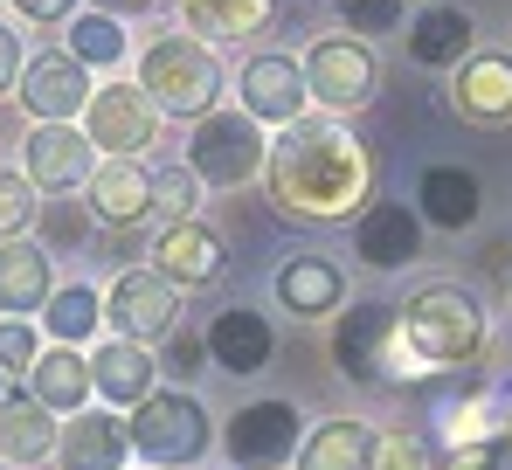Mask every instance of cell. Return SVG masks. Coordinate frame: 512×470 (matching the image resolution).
<instances>
[{
    "label": "cell",
    "mask_w": 512,
    "mask_h": 470,
    "mask_svg": "<svg viewBox=\"0 0 512 470\" xmlns=\"http://www.w3.org/2000/svg\"><path fill=\"white\" fill-rule=\"evenodd\" d=\"M104 318L118 325V339H173V318H180V284L167 270H118V284L104 291Z\"/></svg>",
    "instance_id": "9c48e42d"
},
{
    "label": "cell",
    "mask_w": 512,
    "mask_h": 470,
    "mask_svg": "<svg viewBox=\"0 0 512 470\" xmlns=\"http://www.w3.org/2000/svg\"><path fill=\"white\" fill-rule=\"evenodd\" d=\"M125 450H132V429H125L118 415H97V408H77V422H70L63 443H56L63 470H118Z\"/></svg>",
    "instance_id": "cb8c5ba5"
},
{
    "label": "cell",
    "mask_w": 512,
    "mask_h": 470,
    "mask_svg": "<svg viewBox=\"0 0 512 470\" xmlns=\"http://www.w3.org/2000/svg\"><path fill=\"white\" fill-rule=\"evenodd\" d=\"M208 353H215L222 374H263L270 353H277V332H270V318H263V312L229 305V312L208 325Z\"/></svg>",
    "instance_id": "d6986e66"
},
{
    "label": "cell",
    "mask_w": 512,
    "mask_h": 470,
    "mask_svg": "<svg viewBox=\"0 0 512 470\" xmlns=\"http://www.w3.org/2000/svg\"><path fill=\"white\" fill-rule=\"evenodd\" d=\"M263 118L250 111H208V118H194V153L187 166L208 180V187H243L250 173H263Z\"/></svg>",
    "instance_id": "5b68a950"
},
{
    "label": "cell",
    "mask_w": 512,
    "mask_h": 470,
    "mask_svg": "<svg viewBox=\"0 0 512 470\" xmlns=\"http://www.w3.org/2000/svg\"><path fill=\"white\" fill-rule=\"evenodd\" d=\"M277 305L291 318H333L346 305V277L333 256H291L277 270Z\"/></svg>",
    "instance_id": "ffe728a7"
},
{
    "label": "cell",
    "mask_w": 512,
    "mask_h": 470,
    "mask_svg": "<svg viewBox=\"0 0 512 470\" xmlns=\"http://www.w3.org/2000/svg\"><path fill=\"white\" fill-rule=\"evenodd\" d=\"M153 263L167 270L180 291H208V284L229 270V249H222V235L208 229V222L180 215V222H167V229H160V242H153Z\"/></svg>",
    "instance_id": "9a60e30c"
},
{
    "label": "cell",
    "mask_w": 512,
    "mask_h": 470,
    "mask_svg": "<svg viewBox=\"0 0 512 470\" xmlns=\"http://www.w3.org/2000/svg\"><path fill=\"white\" fill-rule=\"evenodd\" d=\"M201 187H208V180H201L194 166H160V173H153V208H167L173 222H180V215H194Z\"/></svg>",
    "instance_id": "1f68e13d"
},
{
    "label": "cell",
    "mask_w": 512,
    "mask_h": 470,
    "mask_svg": "<svg viewBox=\"0 0 512 470\" xmlns=\"http://www.w3.org/2000/svg\"><path fill=\"white\" fill-rule=\"evenodd\" d=\"M263 194L284 222H305V229L360 222L374 201V153L360 132L340 125V111L291 118L277 125V146L263 159Z\"/></svg>",
    "instance_id": "6da1fadb"
},
{
    "label": "cell",
    "mask_w": 512,
    "mask_h": 470,
    "mask_svg": "<svg viewBox=\"0 0 512 470\" xmlns=\"http://www.w3.org/2000/svg\"><path fill=\"white\" fill-rule=\"evenodd\" d=\"M84 187H90V208H97L111 229H132V222L153 215V173L139 166V153H111Z\"/></svg>",
    "instance_id": "e0dca14e"
},
{
    "label": "cell",
    "mask_w": 512,
    "mask_h": 470,
    "mask_svg": "<svg viewBox=\"0 0 512 470\" xmlns=\"http://www.w3.org/2000/svg\"><path fill=\"white\" fill-rule=\"evenodd\" d=\"M236 97L263 125H291V118H305L312 83H305V63H291V56H250L236 77Z\"/></svg>",
    "instance_id": "5bb4252c"
},
{
    "label": "cell",
    "mask_w": 512,
    "mask_h": 470,
    "mask_svg": "<svg viewBox=\"0 0 512 470\" xmlns=\"http://www.w3.org/2000/svg\"><path fill=\"white\" fill-rule=\"evenodd\" d=\"M381 470H443V464L416 429H402V436H381Z\"/></svg>",
    "instance_id": "e575fe53"
},
{
    "label": "cell",
    "mask_w": 512,
    "mask_h": 470,
    "mask_svg": "<svg viewBox=\"0 0 512 470\" xmlns=\"http://www.w3.org/2000/svg\"><path fill=\"white\" fill-rule=\"evenodd\" d=\"M305 83L326 111H367L381 97V63H374L367 35H326L305 49Z\"/></svg>",
    "instance_id": "8992f818"
},
{
    "label": "cell",
    "mask_w": 512,
    "mask_h": 470,
    "mask_svg": "<svg viewBox=\"0 0 512 470\" xmlns=\"http://www.w3.org/2000/svg\"><path fill=\"white\" fill-rule=\"evenodd\" d=\"M346 35H395L402 28V0H340Z\"/></svg>",
    "instance_id": "d6a6232c"
},
{
    "label": "cell",
    "mask_w": 512,
    "mask_h": 470,
    "mask_svg": "<svg viewBox=\"0 0 512 470\" xmlns=\"http://www.w3.org/2000/svg\"><path fill=\"white\" fill-rule=\"evenodd\" d=\"M90 173H97V139H90V132H70V118L28 132V180H35V187L70 194V187H84Z\"/></svg>",
    "instance_id": "2e32d148"
},
{
    "label": "cell",
    "mask_w": 512,
    "mask_h": 470,
    "mask_svg": "<svg viewBox=\"0 0 512 470\" xmlns=\"http://www.w3.org/2000/svg\"><path fill=\"white\" fill-rule=\"evenodd\" d=\"M35 360H42L35 325H28V318H7V325H0V367H7V374H28Z\"/></svg>",
    "instance_id": "d590c367"
},
{
    "label": "cell",
    "mask_w": 512,
    "mask_h": 470,
    "mask_svg": "<svg viewBox=\"0 0 512 470\" xmlns=\"http://www.w3.org/2000/svg\"><path fill=\"white\" fill-rule=\"evenodd\" d=\"M42 229H49V249H70V242H84V235H90V215H84V208H56Z\"/></svg>",
    "instance_id": "f35d334b"
},
{
    "label": "cell",
    "mask_w": 512,
    "mask_h": 470,
    "mask_svg": "<svg viewBox=\"0 0 512 470\" xmlns=\"http://www.w3.org/2000/svg\"><path fill=\"white\" fill-rule=\"evenodd\" d=\"M14 7H21L28 21H63V14H70L77 0H14Z\"/></svg>",
    "instance_id": "60d3db41"
},
{
    "label": "cell",
    "mask_w": 512,
    "mask_h": 470,
    "mask_svg": "<svg viewBox=\"0 0 512 470\" xmlns=\"http://www.w3.org/2000/svg\"><path fill=\"white\" fill-rule=\"evenodd\" d=\"M14 77H21V42H14V28H0V97L14 90Z\"/></svg>",
    "instance_id": "ab89813d"
},
{
    "label": "cell",
    "mask_w": 512,
    "mask_h": 470,
    "mask_svg": "<svg viewBox=\"0 0 512 470\" xmlns=\"http://www.w3.org/2000/svg\"><path fill=\"white\" fill-rule=\"evenodd\" d=\"M395 339H402V305H353V312H340L333 360L346 381L381 388V381H395Z\"/></svg>",
    "instance_id": "ba28073f"
},
{
    "label": "cell",
    "mask_w": 512,
    "mask_h": 470,
    "mask_svg": "<svg viewBox=\"0 0 512 470\" xmlns=\"http://www.w3.org/2000/svg\"><path fill=\"white\" fill-rule=\"evenodd\" d=\"M429 422H436V436H443L450 450H471V443H506V429H512V394L499 388V381L464 374V381H450V388L436 394Z\"/></svg>",
    "instance_id": "52a82bcc"
},
{
    "label": "cell",
    "mask_w": 512,
    "mask_h": 470,
    "mask_svg": "<svg viewBox=\"0 0 512 470\" xmlns=\"http://www.w3.org/2000/svg\"><path fill=\"white\" fill-rule=\"evenodd\" d=\"M97 318H104V298H97L90 284H70V291L49 298V332H56V339H90Z\"/></svg>",
    "instance_id": "f546056e"
},
{
    "label": "cell",
    "mask_w": 512,
    "mask_h": 470,
    "mask_svg": "<svg viewBox=\"0 0 512 470\" xmlns=\"http://www.w3.org/2000/svg\"><path fill=\"white\" fill-rule=\"evenodd\" d=\"M28 187H35L28 173H0V242L28 229V215H35V194Z\"/></svg>",
    "instance_id": "836d02e7"
},
{
    "label": "cell",
    "mask_w": 512,
    "mask_h": 470,
    "mask_svg": "<svg viewBox=\"0 0 512 470\" xmlns=\"http://www.w3.org/2000/svg\"><path fill=\"white\" fill-rule=\"evenodd\" d=\"M56 450V422L42 394H0V457L7 464H35Z\"/></svg>",
    "instance_id": "484cf974"
},
{
    "label": "cell",
    "mask_w": 512,
    "mask_h": 470,
    "mask_svg": "<svg viewBox=\"0 0 512 470\" xmlns=\"http://www.w3.org/2000/svg\"><path fill=\"white\" fill-rule=\"evenodd\" d=\"M90 374H97V394H104V401H125V408H139V401L153 394V374H160V360L146 353V339H111V346L90 360Z\"/></svg>",
    "instance_id": "4316f807"
},
{
    "label": "cell",
    "mask_w": 512,
    "mask_h": 470,
    "mask_svg": "<svg viewBox=\"0 0 512 470\" xmlns=\"http://www.w3.org/2000/svg\"><path fill=\"white\" fill-rule=\"evenodd\" d=\"M208 360H215V353H208V339H194V332H173V346H167V374L194 381V374H201Z\"/></svg>",
    "instance_id": "8d00e7d4"
},
{
    "label": "cell",
    "mask_w": 512,
    "mask_h": 470,
    "mask_svg": "<svg viewBox=\"0 0 512 470\" xmlns=\"http://www.w3.org/2000/svg\"><path fill=\"white\" fill-rule=\"evenodd\" d=\"M139 83L153 90V104L173 118H208L215 97H222V63L201 35H160L146 56H139Z\"/></svg>",
    "instance_id": "3957f363"
},
{
    "label": "cell",
    "mask_w": 512,
    "mask_h": 470,
    "mask_svg": "<svg viewBox=\"0 0 512 470\" xmlns=\"http://www.w3.org/2000/svg\"><path fill=\"white\" fill-rule=\"evenodd\" d=\"M125 429H132V450L160 470H180V464L208 457V408L194 394H146Z\"/></svg>",
    "instance_id": "277c9868"
},
{
    "label": "cell",
    "mask_w": 512,
    "mask_h": 470,
    "mask_svg": "<svg viewBox=\"0 0 512 470\" xmlns=\"http://www.w3.org/2000/svg\"><path fill=\"white\" fill-rule=\"evenodd\" d=\"M298 408L291 401H250L229 415V457L243 470H277L291 450H298Z\"/></svg>",
    "instance_id": "4fadbf2b"
},
{
    "label": "cell",
    "mask_w": 512,
    "mask_h": 470,
    "mask_svg": "<svg viewBox=\"0 0 512 470\" xmlns=\"http://www.w3.org/2000/svg\"><path fill=\"white\" fill-rule=\"evenodd\" d=\"M84 132L104 153H146L153 132H160V104H153L146 83H104L84 104Z\"/></svg>",
    "instance_id": "30bf717a"
},
{
    "label": "cell",
    "mask_w": 512,
    "mask_h": 470,
    "mask_svg": "<svg viewBox=\"0 0 512 470\" xmlns=\"http://www.w3.org/2000/svg\"><path fill=\"white\" fill-rule=\"evenodd\" d=\"M70 56H84L90 70L118 63V56H125V35H118V21H111V14H84V21L70 28Z\"/></svg>",
    "instance_id": "4dcf8cb0"
},
{
    "label": "cell",
    "mask_w": 512,
    "mask_h": 470,
    "mask_svg": "<svg viewBox=\"0 0 512 470\" xmlns=\"http://www.w3.org/2000/svg\"><path fill=\"white\" fill-rule=\"evenodd\" d=\"M0 381H7V367H0ZM0 394H7V388H0Z\"/></svg>",
    "instance_id": "ee69618b"
},
{
    "label": "cell",
    "mask_w": 512,
    "mask_h": 470,
    "mask_svg": "<svg viewBox=\"0 0 512 470\" xmlns=\"http://www.w3.org/2000/svg\"><path fill=\"white\" fill-rule=\"evenodd\" d=\"M416 208H423L429 229H471L478 222V208H485V187H478V173L471 166H429L423 180H416Z\"/></svg>",
    "instance_id": "44dd1931"
},
{
    "label": "cell",
    "mask_w": 512,
    "mask_h": 470,
    "mask_svg": "<svg viewBox=\"0 0 512 470\" xmlns=\"http://www.w3.org/2000/svg\"><path fill=\"white\" fill-rule=\"evenodd\" d=\"M180 21L201 42H250L277 21V0H180Z\"/></svg>",
    "instance_id": "d4e9b609"
},
{
    "label": "cell",
    "mask_w": 512,
    "mask_h": 470,
    "mask_svg": "<svg viewBox=\"0 0 512 470\" xmlns=\"http://www.w3.org/2000/svg\"><path fill=\"white\" fill-rule=\"evenodd\" d=\"M471 14L464 7H429L416 14V28H409V56L423 63V70H450V63H464L471 56Z\"/></svg>",
    "instance_id": "83f0119b"
},
{
    "label": "cell",
    "mask_w": 512,
    "mask_h": 470,
    "mask_svg": "<svg viewBox=\"0 0 512 470\" xmlns=\"http://www.w3.org/2000/svg\"><path fill=\"white\" fill-rule=\"evenodd\" d=\"M28 374H35V394H42L49 408H84V394L97 388V374L84 367V353H70V346H63V353H42Z\"/></svg>",
    "instance_id": "f1b7e54d"
},
{
    "label": "cell",
    "mask_w": 512,
    "mask_h": 470,
    "mask_svg": "<svg viewBox=\"0 0 512 470\" xmlns=\"http://www.w3.org/2000/svg\"><path fill=\"white\" fill-rule=\"evenodd\" d=\"M450 111H457L464 125H485V132L512 125V56L506 49H478V56L457 63V77H450Z\"/></svg>",
    "instance_id": "8fae6325"
},
{
    "label": "cell",
    "mask_w": 512,
    "mask_h": 470,
    "mask_svg": "<svg viewBox=\"0 0 512 470\" xmlns=\"http://www.w3.org/2000/svg\"><path fill=\"white\" fill-rule=\"evenodd\" d=\"M492 346L485 305L464 284H423L402 305V339H395V381L416 374H471Z\"/></svg>",
    "instance_id": "7a4b0ae2"
},
{
    "label": "cell",
    "mask_w": 512,
    "mask_h": 470,
    "mask_svg": "<svg viewBox=\"0 0 512 470\" xmlns=\"http://www.w3.org/2000/svg\"><path fill=\"white\" fill-rule=\"evenodd\" d=\"M90 63L84 56H35L28 63V77H21V104L42 118V125H56V118H77L90 104Z\"/></svg>",
    "instance_id": "ac0fdd59"
},
{
    "label": "cell",
    "mask_w": 512,
    "mask_h": 470,
    "mask_svg": "<svg viewBox=\"0 0 512 470\" xmlns=\"http://www.w3.org/2000/svg\"><path fill=\"white\" fill-rule=\"evenodd\" d=\"M125 14H153V7H167V0H118Z\"/></svg>",
    "instance_id": "b9f144b4"
},
{
    "label": "cell",
    "mask_w": 512,
    "mask_h": 470,
    "mask_svg": "<svg viewBox=\"0 0 512 470\" xmlns=\"http://www.w3.org/2000/svg\"><path fill=\"white\" fill-rule=\"evenodd\" d=\"M56 298V284H49V242H0V312H42Z\"/></svg>",
    "instance_id": "603a6c76"
},
{
    "label": "cell",
    "mask_w": 512,
    "mask_h": 470,
    "mask_svg": "<svg viewBox=\"0 0 512 470\" xmlns=\"http://www.w3.org/2000/svg\"><path fill=\"white\" fill-rule=\"evenodd\" d=\"M353 256L367 270H409L423 256V208H409V201H367V215L353 222Z\"/></svg>",
    "instance_id": "7c38bea8"
},
{
    "label": "cell",
    "mask_w": 512,
    "mask_h": 470,
    "mask_svg": "<svg viewBox=\"0 0 512 470\" xmlns=\"http://www.w3.org/2000/svg\"><path fill=\"white\" fill-rule=\"evenodd\" d=\"M298 470H381V436L367 422H319L298 443Z\"/></svg>",
    "instance_id": "7402d4cb"
},
{
    "label": "cell",
    "mask_w": 512,
    "mask_h": 470,
    "mask_svg": "<svg viewBox=\"0 0 512 470\" xmlns=\"http://www.w3.org/2000/svg\"><path fill=\"white\" fill-rule=\"evenodd\" d=\"M443 470H512V457H506V443H471V450H450Z\"/></svg>",
    "instance_id": "74e56055"
},
{
    "label": "cell",
    "mask_w": 512,
    "mask_h": 470,
    "mask_svg": "<svg viewBox=\"0 0 512 470\" xmlns=\"http://www.w3.org/2000/svg\"><path fill=\"white\" fill-rule=\"evenodd\" d=\"M506 305H512V270H506Z\"/></svg>",
    "instance_id": "7bdbcfd3"
}]
</instances>
